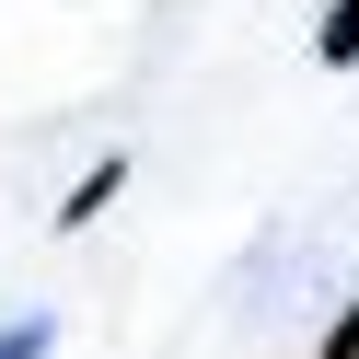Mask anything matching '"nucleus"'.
Masks as SVG:
<instances>
[{
  "label": "nucleus",
  "instance_id": "obj_1",
  "mask_svg": "<svg viewBox=\"0 0 359 359\" xmlns=\"http://www.w3.org/2000/svg\"><path fill=\"white\" fill-rule=\"evenodd\" d=\"M313 58H325V70H359V0H336V12H325V35H313Z\"/></svg>",
  "mask_w": 359,
  "mask_h": 359
},
{
  "label": "nucleus",
  "instance_id": "obj_2",
  "mask_svg": "<svg viewBox=\"0 0 359 359\" xmlns=\"http://www.w3.org/2000/svg\"><path fill=\"white\" fill-rule=\"evenodd\" d=\"M47 348H58L47 313H12V325H0V359H47Z\"/></svg>",
  "mask_w": 359,
  "mask_h": 359
},
{
  "label": "nucleus",
  "instance_id": "obj_3",
  "mask_svg": "<svg viewBox=\"0 0 359 359\" xmlns=\"http://www.w3.org/2000/svg\"><path fill=\"white\" fill-rule=\"evenodd\" d=\"M116 186H128V163H93V174H81V186H70V232H81V220H93Z\"/></svg>",
  "mask_w": 359,
  "mask_h": 359
},
{
  "label": "nucleus",
  "instance_id": "obj_4",
  "mask_svg": "<svg viewBox=\"0 0 359 359\" xmlns=\"http://www.w3.org/2000/svg\"><path fill=\"white\" fill-rule=\"evenodd\" d=\"M313 359H359V302H348V313L325 325V348H313Z\"/></svg>",
  "mask_w": 359,
  "mask_h": 359
}]
</instances>
